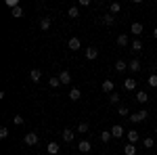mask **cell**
<instances>
[{"label":"cell","mask_w":157,"mask_h":155,"mask_svg":"<svg viewBox=\"0 0 157 155\" xmlns=\"http://www.w3.org/2000/svg\"><path fill=\"white\" fill-rule=\"evenodd\" d=\"M23 122L25 119L21 118V115H15V118H13V124H15V126H23Z\"/></svg>","instance_id":"35"},{"label":"cell","mask_w":157,"mask_h":155,"mask_svg":"<svg viewBox=\"0 0 157 155\" xmlns=\"http://www.w3.org/2000/svg\"><path fill=\"white\" fill-rule=\"evenodd\" d=\"M67 46H69V50H80L82 48V40L80 38H69V42H67Z\"/></svg>","instance_id":"3"},{"label":"cell","mask_w":157,"mask_h":155,"mask_svg":"<svg viewBox=\"0 0 157 155\" xmlns=\"http://www.w3.org/2000/svg\"><path fill=\"white\" fill-rule=\"evenodd\" d=\"M109 103H111V105H117V103H120V95H117V92H111V95H109Z\"/></svg>","instance_id":"31"},{"label":"cell","mask_w":157,"mask_h":155,"mask_svg":"<svg viewBox=\"0 0 157 155\" xmlns=\"http://www.w3.org/2000/svg\"><path fill=\"white\" fill-rule=\"evenodd\" d=\"M90 149H92V145L88 143V141H80V145H78V151L80 153H88Z\"/></svg>","instance_id":"13"},{"label":"cell","mask_w":157,"mask_h":155,"mask_svg":"<svg viewBox=\"0 0 157 155\" xmlns=\"http://www.w3.org/2000/svg\"><path fill=\"white\" fill-rule=\"evenodd\" d=\"M0 138H9V128H6V126L0 128Z\"/></svg>","instance_id":"36"},{"label":"cell","mask_w":157,"mask_h":155,"mask_svg":"<svg viewBox=\"0 0 157 155\" xmlns=\"http://www.w3.org/2000/svg\"><path fill=\"white\" fill-rule=\"evenodd\" d=\"M155 134H157V126H155Z\"/></svg>","instance_id":"39"},{"label":"cell","mask_w":157,"mask_h":155,"mask_svg":"<svg viewBox=\"0 0 157 155\" xmlns=\"http://www.w3.org/2000/svg\"><path fill=\"white\" fill-rule=\"evenodd\" d=\"M23 143L27 145V147H36V145L40 143V136H38L36 132H29V134H25V136H23Z\"/></svg>","instance_id":"2"},{"label":"cell","mask_w":157,"mask_h":155,"mask_svg":"<svg viewBox=\"0 0 157 155\" xmlns=\"http://www.w3.org/2000/svg\"><path fill=\"white\" fill-rule=\"evenodd\" d=\"M11 17H13V19H19V17H23V9H21V6L13 9V11H11Z\"/></svg>","instance_id":"25"},{"label":"cell","mask_w":157,"mask_h":155,"mask_svg":"<svg viewBox=\"0 0 157 155\" xmlns=\"http://www.w3.org/2000/svg\"><path fill=\"white\" fill-rule=\"evenodd\" d=\"M6 6H9V9H17V6H19V0H6Z\"/></svg>","instance_id":"34"},{"label":"cell","mask_w":157,"mask_h":155,"mask_svg":"<svg viewBox=\"0 0 157 155\" xmlns=\"http://www.w3.org/2000/svg\"><path fill=\"white\" fill-rule=\"evenodd\" d=\"M50 25H52V19H50V17H42V19H40V27H42L44 32H48Z\"/></svg>","instance_id":"14"},{"label":"cell","mask_w":157,"mask_h":155,"mask_svg":"<svg viewBox=\"0 0 157 155\" xmlns=\"http://www.w3.org/2000/svg\"><path fill=\"white\" fill-rule=\"evenodd\" d=\"M124 155H136V147L128 143L126 147H124Z\"/></svg>","instance_id":"24"},{"label":"cell","mask_w":157,"mask_h":155,"mask_svg":"<svg viewBox=\"0 0 157 155\" xmlns=\"http://www.w3.org/2000/svg\"><path fill=\"white\" fill-rule=\"evenodd\" d=\"M130 44V38H128V34H120L117 36V46L124 48V46H128Z\"/></svg>","instance_id":"11"},{"label":"cell","mask_w":157,"mask_h":155,"mask_svg":"<svg viewBox=\"0 0 157 155\" xmlns=\"http://www.w3.org/2000/svg\"><path fill=\"white\" fill-rule=\"evenodd\" d=\"M101 88H103V92H107V95L115 92V90H113V82H111V80H105V82L101 84Z\"/></svg>","instance_id":"15"},{"label":"cell","mask_w":157,"mask_h":155,"mask_svg":"<svg viewBox=\"0 0 157 155\" xmlns=\"http://www.w3.org/2000/svg\"><path fill=\"white\" fill-rule=\"evenodd\" d=\"M143 29H145V27H143V23H138V21L130 25V32H132L134 36H140V34H143Z\"/></svg>","instance_id":"12"},{"label":"cell","mask_w":157,"mask_h":155,"mask_svg":"<svg viewBox=\"0 0 157 155\" xmlns=\"http://www.w3.org/2000/svg\"><path fill=\"white\" fill-rule=\"evenodd\" d=\"M149 86H151V88H157V73L149 76Z\"/></svg>","instance_id":"33"},{"label":"cell","mask_w":157,"mask_h":155,"mask_svg":"<svg viewBox=\"0 0 157 155\" xmlns=\"http://www.w3.org/2000/svg\"><path fill=\"white\" fill-rule=\"evenodd\" d=\"M59 80H61L63 86H65V84H71V73L67 72V69H63V72L59 73Z\"/></svg>","instance_id":"5"},{"label":"cell","mask_w":157,"mask_h":155,"mask_svg":"<svg viewBox=\"0 0 157 155\" xmlns=\"http://www.w3.org/2000/svg\"><path fill=\"white\" fill-rule=\"evenodd\" d=\"M29 80H32V82H40V80H42V72H40L38 67L29 69Z\"/></svg>","instance_id":"7"},{"label":"cell","mask_w":157,"mask_h":155,"mask_svg":"<svg viewBox=\"0 0 157 155\" xmlns=\"http://www.w3.org/2000/svg\"><path fill=\"white\" fill-rule=\"evenodd\" d=\"M128 69H130V72H134V73L140 72V61H138V59H132L130 63H128Z\"/></svg>","instance_id":"17"},{"label":"cell","mask_w":157,"mask_h":155,"mask_svg":"<svg viewBox=\"0 0 157 155\" xmlns=\"http://www.w3.org/2000/svg\"><path fill=\"white\" fill-rule=\"evenodd\" d=\"M117 113H120V115H130V109L126 107V105H120V107H117Z\"/></svg>","instance_id":"32"},{"label":"cell","mask_w":157,"mask_h":155,"mask_svg":"<svg viewBox=\"0 0 157 155\" xmlns=\"http://www.w3.org/2000/svg\"><path fill=\"white\" fill-rule=\"evenodd\" d=\"M132 50H134V52H140V50H143V42H140L138 38L132 42Z\"/></svg>","instance_id":"30"},{"label":"cell","mask_w":157,"mask_h":155,"mask_svg":"<svg viewBox=\"0 0 157 155\" xmlns=\"http://www.w3.org/2000/svg\"><path fill=\"white\" fill-rule=\"evenodd\" d=\"M48 86H50V88H59V86H61V80H59V76H55V78H50V80H48Z\"/></svg>","instance_id":"28"},{"label":"cell","mask_w":157,"mask_h":155,"mask_svg":"<svg viewBox=\"0 0 157 155\" xmlns=\"http://www.w3.org/2000/svg\"><path fill=\"white\" fill-rule=\"evenodd\" d=\"M67 15H69L71 19H75V17H80V9H78V6H69V11H67Z\"/></svg>","instance_id":"29"},{"label":"cell","mask_w":157,"mask_h":155,"mask_svg":"<svg viewBox=\"0 0 157 155\" xmlns=\"http://www.w3.org/2000/svg\"><path fill=\"white\" fill-rule=\"evenodd\" d=\"M120 11H121V4H120V2H111V4H109V13H111L113 17H115Z\"/></svg>","instance_id":"20"},{"label":"cell","mask_w":157,"mask_h":155,"mask_svg":"<svg viewBox=\"0 0 157 155\" xmlns=\"http://www.w3.org/2000/svg\"><path fill=\"white\" fill-rule=\"evenodd\" d=\"M88 128H90V126H88V122H80V124H78V134H86Z\"/></svg>","instance_id":"23"},{"label":"cell","mask_w":157,"mask_h":155,"mask_svg":"<svg viewBox=\"0 0 157 155\" xmlns=\"http://www.w3.org/2000/svg\"><path fill=\"white\" fill-rule=\"evenodd\" d=\"M111 138H113V134H111V130H105V132H101V141H103V143H109Z\"/></svg>","instance_id":"26"},{"label":"cell","mask_w":157,"mask_h":155,"mask_svg":"<svg viewBox=\"0 0 157 155\" xmlns=\"http://www.w3.org/2000/svg\"><path fill=\"white\" fill-rule=\"evenodd\" d=\"M80 6H90V0H80Z\"/></svg>","instance_id":"37"},{"label":"cell","mask_w":157,"mask_h":155,"mask_svg":"<svg viewBox=\"0 0 157 155\" xmlns=\"http://www.w3.org/2000/svg\"><path fill=\"white\" fill-rule=\"evenodd\" d=\"M63 141H65V143H71L73 141V130L65 128V130H63Z\"/></svg>","instance_id":"22"},{"label":"cell","mask_w":157,"mask_h":155,"mask_svg":"<svg viewBox=\"0 0 157 155\" xmlns=\"http://www.w3.org/2000/svg\"><path fill=\"white\" fill-rule=\"evenodd\" d=\"M147 101H149V95H147L145 90H138V92H136V103H143V105H145Z\"/></svg>","instance_id":"18"},{"label":"cell","mask_w":157,"mask_h":155,"mask_svg":"<svg viewBox=\"0 0 157 155\" xmlns=\"http://www.w3.org/2000/svg\"><path fill=\"white\" fill-rule=\"evenodd\" d=\"M111 134H113V138H121V136H124L126 132H124V128H121L120 124H115V126L111 128Z\"/></svg>","instance_id":"10"},{"label":"cell","mask_w":157,"mask_h":155,"mask_svg":"<svg viewBox=\"0 0 157 155\" xmlns=\"http://www.w3.org/2000/svg\"><path fill=\"white\" fill-rule=\"evenodd\" d=\"M124 90H128V92L136 90V80H132V78H126V80H124Z\"/></svg>","instance_id":"4"},{"label":"cell","mask_w":157,"mask_h":155,"mask_svg":"<svg viewBox=\"0 0 157 155\" xmlns=\"http://www.w3.org/2000/svg\"><path fill=\"white\" fill-rule=\"evenodd\" d=\"M69 99H71V101H80V99H82V90H80V88H71V90H69Z\"/></svg>","instance_id":"19"},{"label":"cell","mask_w":157,"mask_h":155,"mask_svg":"<svg viewBox=\"0 0 157 155\" xmlns=\"http://www.w3.org/2000/svg\"><path fill=\"white\" fill-rule=\"evenodd\" d=\"M143 145H145V149H153L155 147V141L151 136H147V138H143Z\"/></svg>","instance_id":"27"},{"label":"cell","mask_w":157,"mask_h":155,"mask_svg":"<svg viewBox=\"0 0 157 155\" xmlns=\"http://www.w3.org/2000/svg\"><path fill=\"white\" fill-rule=\"evenodd\" d=\"M46 151H48L50 155H59V151H61L59 143H48V147H46Z\"/></svg>","instance_id":"16"},{"label":"cell","mask_w":157,"mask_h":155,"mask_svg":"<svg viewBox=\"0 0 157 155\" xmlns=\"http://www.w3.org/2000/svg\"><path fill=\"white\" fill-rule=\"evenodd\" d=\"M97 57H98V50L94 46H88V48H86V59H88V61H94Z\"/></svg>","instance_id":"8"},{"label":"cell","mask_w":157,"mask_h":155,"mask_svg":"<svg viewBox=\"0 0 157 155\" xmlns=\"http://www.w3.org/2000/svg\"><path fill=\"white\" fill-rule=\"evenodd\" d=\"M147 118H149L147 109H143V111H136V113H130V122H132V124H140V122H145Z\"/></svg>","instance_id":"1"},{"label":"cell","mask_w":157,"mask_h":155,"mask_svg":"<svg viewBox=\"0 0 157 155\" xmlns=\"http://www.w3.org/2000/svg\"><path fill=\"white\" fill-rule=\"evenodd\" d=\"M153 38H155V40H157V27H155V29H153Z\"/></svg>","instance_id":"38"},{"label":"cell","mask_w":157,"mask_h":155,"mask_svg":"<svg viewBox=\"0 0 157 155\" xmlns=\"http://www.w3.org/2000/svg\"><path fill=\"white\" fill-rule=\"evenodd\" d=\"M103 23L107 25V27H111V25L115 23V17H113L111 13H107V15H103Z\"/></svg>","instance_id":"21"},{"label":"cell","mask_w":157,"mask_h":155,"mask_svg":"<svg viewBox=\"0 0 157 155\" xmlns=\"http://www.w3.org/2000/svg\"><path fill=\"white\" fill-rule=\"evenodd\" d=\"M113 67H115V72H117V73H124L126 69H128V63H126L124 59H120V61H115V65H113Z\"/></svg>","instance_id":"9"},{"label":"cell","mask_w":157,"mask_h":155,"mask_svg":"<svg viewBox=\"0 0 157 155\" xmlns=\"http://www.w3.org/2000/svg\"><path fill=\"white\" fill-rule=\"evenodd\" d=\"M126 136H128V143H130V145L138 143V138H140V134H138L136 130H128V132H126Z\"/></svg>","instance_id":"6"}]
</instances>
